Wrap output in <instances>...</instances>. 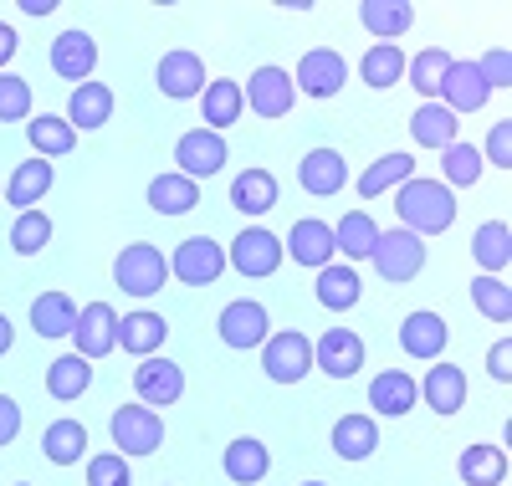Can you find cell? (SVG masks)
<instances>
[{
    "label": "cell",
    "mask_w": 512,
    "mask_h": 486,
    "mask_svg": "<svg viewBox=\"0 0 512 486\" xmlns=\"http://www.w3.org/2000/svg\"><path fill=\"white\" fill-rule=\"evenodd\" d=\"M241 113H246L241 82H231V77L205 82V93H200V118H205V128H210V134H221V128H231Z\"/></svg>",
    "instance_id": "d4e9b609"
},
{
    "label": "cell",
    "mask_w": 512,
    "mask_h": 486,
    "mask_svg": "<svg viewBox=\"0 0 512 486\" xmlns=\"http://www.w3.org/2000/svg\"><path fill=\"white\" fill-rule=\"evenodd\" d=\"M313 369H323L328 379H354L364 369V338L354 328H328L313 343Z\"/></svg>",
    "instance_id": "4fadbf2b"
},
{
    "label": "cell",
    "mask_w": 512,
    "mask_h": 486,
    "mask_svg": "<svg viewBox=\"0 0 512 486\" xmlns=\"http://www.w3.org/2000/svg\"><path fill=\"white\" fill-rule=\"evenodd\" d=\"M477 77L487 82V93H507V87H512V52H507V47L487 52V57L477 62Z\"/></svg>",
    "instance_id": "681fc988"
},
{
    "label": "cell",
    "mask_w": 512,
    "mask_h": 486,
    "mask_svg": "<svg viewBox=\"0 0 512 486\" xmlns=\"http://www.w3.org/2000/svg\"><path fill=\"white\" fill-rule=\"evenodd\" d=\"M221 471H226V481H236V486H256V481H267V471H272V451L262 446V440L241 435V440H231V446H226Z\"/></svg>",
    "instance_id": "cb8c5ba5"
},
{
    "label": "cell",
    "mask_w": 512,
    "mask_h": 486,
    "mask_svg": "<svg viewBox=\"0 0 512 486\" xmlns=\"http://www.w3.org/2000/svg\"><path fill=\"white\" fill-rule=\"evenodd\" d=\"M52 241V220L41 215V210H21L16 215V226H11V251L16 256H41Z\"/></svg>",
    "instance_id": "f6af8a7d"
},
{
    "label": "cell",
    "mask_w": 512,
    "mask_h": 486,
    "mask_svg": "<svg viewBox=\"0 0 512 486\" xmlns=\"http://www.w3.org/2000/svg\"><path fill=\"white\" fill-rule=\"evenodd\" d=\"M374 272L379 282H415L420 267H425V241L410 236V231H379V246H374Z\"/></svg>",
    "instance_id": "8992f818"
},
{
    "label": "cell",
    "mask_w": 512,
    "mask_h": 486,
    "mask_svg": "<svg viewBox=\"0 0 512 486\" xmlns=\"http://www.w3.org/2000/svg\"><path fill=\"white\" fill-rule=\"evenodd\" d=\"M446 343H451V328H446L441 313H410L400 323V348L410 353V359H420V364H436L446 353Z\"/></svg>",
    "instance_id": "ac0fdd59"
},
{
    "label": "cell",
    "mask_w": 512,
    "mask_h": 486,
    "mask_svg": "<svg viewBox=\"0 0 512 486\" xmlns=\"http://www.w3.org/2000/svg\"><path fill=\"white\" fill-rule=\"evenodd\" d=\"M487 374H492L497 384H507V379H512V338H502V343L487 353Z\"/></svg>",
    "instance_id": "f5cc1de1"
},
{
    "label": "cell",
    "mask_w": 512,
    "mask_h": 486,
    "mask_svg": "<svg viewBox=\"0 0 512 486\" xmlns=\"http://www.w3.org/2000/svg\"><path fill=\"white\" fill-rule=\"evenodd\" d=\"M328 446H333L338 461H369V456L379 451V425H374V415H338Z\"/></svg>",
    "instance_id": "ffe728a7"
},
{
    "label": "cell",
    "mask_w": 512,
    "mask_h": 486,
    "mask_svg": "<svg viewBox=\"0 0 512 486\" xmlns=\"http://www.w3.org/2000/svg\"><path fill=\"white\" fill-rule=\"evenodd\" d=\"M456 57L451 52H441V47H425V52H415L410 62H405V72H410V87L415 93H425V98H436L441 93V82H446V67H451Z\"/></svg>",
    "instance_id": "ee69618b"
},
{
    "label": "cell",
    "mask_w": 512,
    "mask_h": 486,
    "mask_svg": "<svg viewBox=\"0 0 512 486\" xmlns=\"http://www.w3.org/2000/svg\"><path fill=\"white\" fill-rule=\"evenodd\" d=\"M31 328H36V338H72V328H77V302H72L67 292H41V297L31 302Z\"/></svg>",
    "instance_id": "f1b7e54d"
},
{
    "label": "cell",
    "mask_w": 512,
    "mask_h": 486,
    "mask_svg": "<svg viewBox=\"0 0 512 486\" xmlns=\"http://www.w3.org/2000/svg\"><path fill=\"white\" fill-rule=\"evenodd\" d=\"M226 267H236L241 277H272L282 267V236H272L267 226H246L226 251Z\"/></svg>",
    "instance_id": "52a82bcc"
},
{
    "label": "cell",
    "mask_w": 512,
    "mask_h": 486,
    "mask_svg": "<svg viewBox=\"0 0 512 486\" xmlns=\"http://www.w3.org/2000/svg\"><path fill=\"white\" fill-rule=\"evenodd\" d=\"M93 67H98V41L88 36V31H62L57 41H52V72L57 77H67L72 87H82V82H93Z\"/></svg>",
    "instance_id": "9a60e30c"
},
{
    "label": "cell",
    "mask_w": 512,
    "mask_h": 486,
    "mask_svg": "<svg viewBox=\"0 0 512 486\" xmlns=\"http://www.w3.org/2000/svg\"><path fill=\"white\" fill-rule=\"evenodd\" d=\"M487 154L497 169H512V118L492 123V134H487Z\"/></svg>",
    "instance_id": "f907efd6"
},
{
    "label": "cell",
    "mask_w": 512,
    "mask_h": 486,
    "mask_svg": "<svg viewBox=\"0 0 512 486\" xmlns=\"http://www.w3.org/2000/svg\"><path fill=\"white\" fill-rule=\"evenodd\" d=\"M113 118V87L108 82H82L72 87V103H67V123L82 128V134H93Z\"/></svg>",
    "instance_id": "484cf974"
},
{
    "label": "cell",
    "mask_w": 512,
    "mask_h": 486,
    "mask_svg": "<svg viewBox=\"0 0 512 486\" xmlns=\"http://www.w3.org/2000/svg\"><path fill=\"white\" fill-rule=\"evenodd\" d=\"M16 435H21V405L11 394H0V446H11Z\"/></svg>",
    "instance_id": "816d5d0a"
},
{
    "label": "cell",
    "mask_w": 512,
    "mask_h": 486,
    "mask_svg": "<svg viewBox=\"0 0 512 486\" xmlns=\"http://www.w3.org/2000/svg\"><path fill=\"white\" fill-rule=\"evenodd\" d=\"M344 82H349V62L338 57L333 47H313L303 62H297V72H292V87H297V93H308V98H333Z\"/></svg>",
    "instance_id": "7c38bea8"
},
{
    "label": "cell",
    "mask_w": 512,
    "mask_h": 486,
    "mask_svg": "<svg viewBox=\"0 0 512 486\" xmlns=\"http://www.w3.org/2000/svg\"><path fill=\"white\" fill-rule=\"evenodd\" d=\"M395 215H400V231L410 236H446L451 220H456V195L441 180H405L395 190Z\"/></svg>",
    "instance_id": "6da1fadb"
},
{
    "label": "cell",
    "mask_w": 512,
    "mask_h": 486,
    "mask_svg": "<svg viewBox=\"0 0 512 486\" xmlns=\"http://www.w3.org/2000/svg\"><path fill=\"white\" fill-rule=\"evenodd\" d=\"M72 353H82L88 364H98V359H108V353L118 348V313L108 302H88L77 313V328H72Z\"/></svg>",
    "instance_id": "8fae6325"
},
{
    "label": "cell",
    "mask_w": 512,
    "mask_h": 486,
    "mask_svg": "<svg viewBox=\"0 0 512 486\" xmlns=\"http://www.w3.org/2000/svg\"><path fill=\"white\" fill-rule=\"evenodd\" d=\"M175 159H180V174H185V180L200 185V180H210V174L226 169L231 149H226L221 134H210V128H190V134H180V144H175Z\"/></svg>",
    "instance_id": "30bf717a"
},
{
    "label": "cell",
    "mask_w": 512,
    "mask_h": 486,
    "mask_svg": "<svg viewBox=\"0 0 512 486\" xmlns=\"http://www.w3.org/2000/svg\"><path fill=\"white\" fill-rule=\"evenodd\" d=\"M41 451H47L52 466H77L88 456V425L82 420H52L47 435H41Z\"/></svg>",
    "instance_id": "e575fe53"
},
{
    "label": "cell",
    "mask_w": 512,
    "mask_h": 486,
    "mask_svg": "<svg viewBox=\"0 0 512 486\" xmlns=\"http://www.w3.org/2000/svg\"><path fill=\"white\" fill-rule=\"evenodd\" d=\"M241 98H246V108L256 118H287L292 103H297V87H292V77L282 67H256L246 77V87H241Z\"/></svg>",
    "instance_id": "9c48e42d"
},
{
    "label": "cell",
    "mask_w": 512,
    "mask_h": 486,
    "mask_svg": "<svg viewBox=\"0 0 512 486\" xmlns=\"http://www.w3.org/2000/svg\"><path fill=\"white\" fill-rule=\"evenodd\" d=\"M11 343H16V328H11V318H6V313H0V359L11 353Z\"/></svg>",
    "instance_id": "9f6ffc18"
},
{
    "label": "cell",
    "mask_w": 512,
    "mask_h": 486,
    "mask_svg": "<svg viewBox=\"0 0 512 486\" xmlns=\"http://www.w3.org/2000/svg\"><path fill=\"white\" fill-rule=\"evenodd\" d=\"M88 384H93V364L82 359V353H62V359H52L47 364V394L52 400H82L88 394Z\"/></svg>",
    "instance_id": "d6a6232c"
},
{
    "label": "cell",
    "mask_w": 512,
    "mask_h": 486,
    "mask_svg": "<svg viewBox=\"0 0 512 486\" xmlns=\"http://www.w3.org/2000/svg\"><path fill=\"white\" fill-rule=\"evenodd\" d=\"M149 205H154L159 215H190V210L200 205V185L185 180L180 169H175V174H159V180H149Z\"/></svg>",
    "instance_id": "f35d334b"
},
{
    "label": "cell",
    "mask_w": 512,
    "mask_h": 486,
    "mask_svg": "<svg viewBox=\"0 0 512 486\" xmlns=\"http://www.w3.org/2000/svg\"><path fill=\"white\" fill-rule=\"evenodd\" d=\"M108 430H113L118 456H154V451L164 446V420H159V410H149V405H123V410H113Z\"/></svg>",
    "instance_id": "277c9868"
},
{
    "label": "cell",
    "mask_w": 512,
    "mask_h": 486,
    "mask_svg": "<svg viewBox=\"0 0 512 486\" xmlns=\"http://www.w3.org/2000/svg\"><path fill=\"white\" fill-rule=\"evenodd\" d=\"M0 123H31V82L0 72Z\"/></svg>",
    "instance_id": "7dc6e473"
},
{
    "label": "cell",
    "mask_w": 512,
    "mask_h": 486,
    "mask_svg": "<svg viewBox=\"0 0 512 486\" xmlns=\"http://www.w3.org/2000/svg\"><path fill=\"white\" fill-rule=\"evenodd\" d=\"M134 394H139V405H149V410L180 405V394H185V369L154 353V359H144V364L134 369Z\"/></svg>",
    "instance_id": "5bb4252c"
},
{
    "label": "cell",
    "mask_w": 512,
    "mask_h": 486,
    "mask_svg": "<svg viewBox=\"0 0 512 486\" xmlns=\"http://www.w3.org/2000/svg\"><path fill=\"white\" fill-rule=\"evenodd\" d=\"M333 246L344 251V256H354V261H369V256H374V246H379V226H374V215L349 210V215L333 226Z\"/></svg>",
    "instance_id": "60d3db41"
},
{
    "label": "cell",
    "mask_w": 512,
    "mask_h": 486,
    "mask_svg": "<svg viewBox=\"0 0 512 486\" xmlns=\"http://www.w3.org/2000/svg\"><path fill=\"white\" fill-rule=\"evenodd\" d=\"M472 256H477L482 277H502V272H507V261H512V231L502 226V220H487V226H477V236H472Z\"/></svg>",
    "instance_id": "74e56055"
},
{
    "label": "cell",
    "mask_w": 512,
    "mask_h": 486,
    "mask_svg": "<svg viewBox=\"0 0 512 486\" xmlns=\"http://www.w3.org/2000/svg\"><path fill=\"white\" fill-rule=\"evenodd\" d=\"M313 292H318V302L328 307V313H349V307L364 297V282H359L354 267H338V261H328V267L318 272V282H313Z\"/></svg>",
    "instance_id": "4dcf8cb0"
},
{
    "label": "cell",
    "mask_w": 512,
    "mask_h": 486,
    "mask_svg": "<svg viewBox=\"0 0 512 486\" xmlns=\"http://www.w3.org/2000/svg\"><path fill=\"white\" fill-rule=\"evenodd\" d=\"M26 139H31V149H36L41 159H62V154H72V149H77V128H72L67 118L41 113V118H31V123H26Z\"/></svg>",
    "instance_id": "ab89813d"
},
{
    "label": "cell",
    "mask_w": 512,
    "mask_h": 486,
    "mask_svg": "<svg viewBox=\"0 0 512 486\" xmlns=\"http://www.w3.org/2000/svg\"><path fill=\"white\" fill-rule=\"evenodd\" d=\"M359 77H364L369 87H395V82L405 77V52L395 47V41H379V47H369V52H364Z\"/></svg>",
    "instance_id": "7bdbcfd3"
},
{
    "label": "cell",
    "mask_w": 512,
    "mask_h": 486,
    "mask_svg": "<svg viewBox=\"0 0 512 486\" xmlns=\"http://www.w3.org/2000/svg\"><path fill=\"white\" fill-rule=\"evenodd\" d=\"M88 486H134V471L118 451H103V456H88Z\"/></svg>",
    "instance_id": "c3c4849f"
},
{
    "label": "cell",
    "mask_w": 512,
    "mask_h": 486,
    "mask_svg": "<svg viewBox=\"0 0 512 486\" xmlns=\"http://www.w3.org/2000/svg\"><path fill=\"white\" fill-rule=\"evenodd\" d=\"M164 338H169V323L159 313H149V307L118 318V348L134 353V359H154V353L164 348Z\"/></svg>",
    "instance_id": "44dd1931"
},
{
    "label": "cell",
    "mask_w": 512,
    "mask_h": 486,
    "mask_svg": "<svg viewBox=\"0 0 512 486\" xmlns=\"http://www.w3.org/2000/svg\"><path fill=\"white\" fill-rule=\"evenodd\" d=\"M436 98H441L451 113H477V108H487V82L477 77V62H451Z\"/></svg>",
    "instance_id": "7402d4cb"
},
{
    "label": "cell",
    "mask_w": 512,
    "mask_h": 486,
    "mask_svg": "<svg viewBox=\"0 0 512 486\" xmlns=\"http://www.w3.org/2000/svg\"><path fill=\"white\" fill-rule=\"evenodd\" d=\"M164 277H169V261H164V251L149 246V241L123 246L118 261H113V282H118L128 297H154V292H164Z\"/></svg>",
    "instance_id": "7a4b0ae2"
},
{
    "label": "cell",
    "mask_w": 512,
    "mask_h": 486,
    "mask_svg": "<svg viewBox=\"0 0 512 486\" xmlns=\"http://www.w3.org/2000/svg\"><path fill=\"white\" fill-rule=\"evenodd\" d=\"M52 190V159H26L16 174H11V185H6V200L16 210H36V200Z\"/></svg>",
    "instance_id": "b9f144b4"
},
{
    "label": "cell",
    "mask_w": 512,
    "mask_h": 486,
    "mask_svg": "<svg viewBox=\"0 0 512 486\" xmlns=\"http://www.w3.org/2000/svg\"><path fill=\"white\" fill-rule=\"evenodd\" d=\"M472 307L487 323H507L512 318V287L502 277H477L472 282Z\"/></svg>",
    "instance_id": "bcb514c9"
},
{
    "label": "cell",
    "mask_w": 512,
    "mask_h": 486,
    "mask_svg": "<svg viewBox=\"0 0 512 486\" xmlns=\"http://www.w3.org/2000/svg\"><path fill=\"white\" fill-rule=\"evenodd\" d=\"M415 400H420V384L405 374V369H384V374H374V384H369V405H374V415H410L415 410Z\"/></svg>",
    "instance_id": "603a6c76"
},
{
    "label": "cell",
    "mask_w": 512,
    "mask_h": 486,
    "mask_svg": "<svg viewBox=\"0 0 512 486\" xmlns=\"http://www.w3.org/2000/svg\"><path fill=\"white\" fill-rule=\"evenodd\" d=\"M456 471H461L466 486H502L507 481V451L492 446V440H487V446H466Z\"/></svg>",
    "instance_id": "836d02e7"
},
{
    "label": "cell",
    "mask_w": 512,
    "mask_h": 486,
    "mask_svg": "<svg viewBox=\"0 0 512 486\" xmlns=\"http://www.w3.org/2000/svg\"><path fill=\"white\" fill-rule=\"evenodd\" d=\"M456 113L446 108V103H420L415 113H410V139L420 144V149H446V144H456Z\"/></svg>",
    "instance_id": "83f0119b"
},
{
    "label": "cell",
    "mask_w": 512,
    "mask_h": 486,
    "mask_svg": "<svg viewBox=\"0 0 512 486\" xmlns=\"http://www.w3.org/2000/svg\"><path fill=\"white\" fill-rule=\"evenodd\" d=\"M154 82H159V93L175 98V103L200 98L205 93V62L195 52H164L159 67H154Z\"/></svg>",
    "instance_id": "2e32d148"
},
{
    "label": "cell",
    "mask_w": 512,
    "mask_h": 486,
    "mask_svg": "<svg viewBox=\"0 0 512 486\" xmlns=\"http://www.w3.org/2000/svg\"><path fill=\"white\" fill-rule=\"evenodd\" d=\"M420 400L436 415H456L466 405V374L456 364H431V374H425V384H420Z\"/></svg>",
    "instance_id": "4316f807"
},
{
    "label": "cell",
    "mask_w": 512,
    "mask_h": 486,
    "mask_svg": "<svg viewBox=\"0 0 512 486\" xmlns=\"http://www.w3.org/2000/svg\"><path fill=\"white\" fill-rule=\"evenodd\" d=\"M221 272H226V251L210 236H185L175 256H169V277L185 287H210V282H221Z\"/></svg>",
    "instance_id": "5b68a950"
},
{
    "label": "cell",
    "mask_w": 512,
    "mask_h": 486,
    "mask_svg": "<svg viewBox=\"0 0 512 486\" xmlns=\"http://www.w3.org/2000/svg\"><path fill=\"white\" fill-rule=\"evenodd\" d=\"M333 226L328 220H297V226L287 231V256L297 261V267H313V272H323L328 261H333Z\"/></svg>",
    "instance_id": "d6986e66"
},
{
    "label": "cell",
    "mask_w": 512,
    "mask_h": 486,
    "mask_svg": "<svg viewBox=\"0 0 512 486\" xmlns=\"http://www.w3.org/2000/svg\"><path fill=\"white\" fill-rule=\"evenodd\" d=\"M216 328H221V343H226V348H236V353L262 348V343L272 338V318H267V307H262V302H251V297L226 302Z\"/></svg>",
    "instance_id": "ba28073f"
},
{
    "label": "cell",
    "mask_w": 512,
    "mask_h": 486,
    "mask_svg": "<svg viewBox=\"0 0 512 486\" xmlns=\"http://www.w3.org/2000/svg\"><path fill=\"white\" fill-rule=\"evenodd\" d=\"M16 47H21V41H16V26L0 21V72H6V62L16 57Z\"/></svg>",
    "instance_id": "db71d44e"
},
{
    "label": "cell",
    "mask_w": 512,
    "mask_h": 486,
    "mask_svg": "<svg viewBox=\"0 0 512 486\" xmlns=\"http://www.w3.org/2000/svg\"><path fill=\"white\" fill-rule=\"evenodd\" d=\"M21 11H26V16H52L57 0H21Z\"/></svg>",
    "instance_id": "11a10c76"
},
{
    "label": "cell",
    "mask_w": 512,
    "mask_h": 486,
    "mask_svg": "<svg viewBox=\"0 0 512 486\" xmlns=\"http://www.w3.org/2000/svg\"><path fill=\"white\" fill-rule=\"evenodd\" d=\"M297 185H303L313 200H333L338 190L349 185V164L338 149H313L303 164H297Z\"/></svg>",
    "instance_id": "e0dca14e"
},
{
    "label": "cell",
    "mask_w": 512,
    "mask_h": 486,
    "mask_svg": "<svg viewBox=\"0 0 512 486\" xmlns=\"http://www.w3.org/2000/svg\"><path fill=\"white\" fill-rule=\"evenodd\" d=\"M359 21L369 36H384V41H395L415 26V6H405V0H364L359 6Z\"/></svg>",
    "instance_id": "8d00e7d4"
},
{
    "label": "cell",
    "mask_w": 512,
    "mask_h": 486,
    "mask_svg": "<svg viewBox=\"0 0 512 486\" xmlns=\"http://www.w3.org/2000/svg\"><path fill=\"white\" fill-rule=\"evenodd\" d=\"M405 180H415V159L410 154H384L359 174V200H379L384 190H400Z\"/></svg>",
    "instance_id": "d590c367"
},
{
    "label": "cell",
    "mask_w": 512,
    "mask_h": 486,
    "mask_svg": "<svg viewBox=\"0 0 512 486\" xmlns=\"http://www.w3.org/2000/svg\"><path fill=\"white\" fill-rule=\"evenodd\" d=\"M16 486H31V481H16Z\"/></svg>",
    "instance_id": "680465c9"
},
{
    "label": "cell",
    "mask_w": 512,
    "mask_h": 486,
    "mask_svg": "<svg viewBox=\"0 0 512 486\" xmlns=\"http://www.w3.org/2000/svg\"><path fill=\"white\" fill-rule=\"evenodd\" d=\"M231 205L241 215H267L277 205V174L272 169H246L231 180Z\"/></svg>",
    "instance_id": "1f68e13d"
},
{
    "label": "cell",
    "mask_w": 512,
    "mask_h": 486,
    "mask_svg": "<svg viewBox=\"0 0 512 486\" xmlns=\"http://www.w3.org/2000/svg\"><path fill=\"white\" fill-rule=\"evenodd\" d=\"M482 169H487V159H482L477 144L456 139V144L441 149V185H446L451 195H456V190H472V185L482 180Z\"/></svg>",
    "instance_id": "f546056e"
},
{
    "label": "cell",
    "mask_w": 512,
    "mask_h": 486,
    "mask_svg": "<svg viewBox=\"0 0 512 486\" xmlns=\"http://www.w3.org/2000/svg\"><path fill=\"white\" fill-rule=\"evenodd\" d=\"M262 369H267L272 384H303V379L313 374V338L297 333V328L272 333V338L262 343Z\"/></svg>",
    "instance_id": "3957f363"
},
{
    "label": "cell",
    "mask_w": 512,
    "mask_h": 486,
    "mask_svg": "<svg viewBox=\"0 0 512 486\" xmlns=\"http://www.w3.org/2000/svg\"><path fill=\"white\" fill-rule=\"evenodd\" d=\"M303 486H328V481H303Z\"/></svg>",
    "instance_id": "6f0895ef"
}]
</instances>
